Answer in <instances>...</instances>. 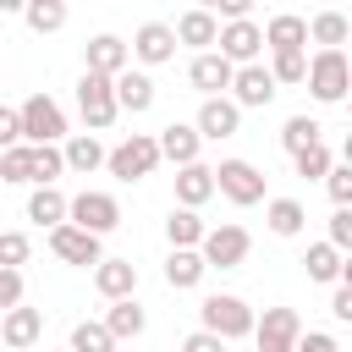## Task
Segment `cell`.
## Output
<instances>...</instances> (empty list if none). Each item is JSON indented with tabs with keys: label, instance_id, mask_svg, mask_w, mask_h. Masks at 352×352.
<instances>
[{
	"label": "cell",
	"instance_id": "obj_1",
	"mask_svg": "<svg viewBox=\"0 0 352 352\" xmlns=\"http://www.w3.org/2000/svg\"><path fill=\"white\" fill-rule=\"evenodd\" d=\"M198 330H214L220 341H242V336L258 330V314H253L236 292H209V297L198 302Z\"/></svg>",
	"mask_w": 352,
	"mask_h": 352
},
{
	"label": "cell",
	"instance_id": "obj_2",
	"mask_svg": "<svg viewBox=\"0 0 352 352\" xmlns=\"http://www.w3.org/2000/svg\"><path fill=\"white\" fill-rule=\"evenodd\" d=\"M308 94L319 104H346L352 99V60H346V50H314V60H308Z\"/></svg>",
	"mask_w": 352,
	"mask_h": 352
},
{
	"label": "cell",
	"instance_id": "obj_3",
	"mask_svg": "<svg viewBox=\"0 0 352 352\" xmlns=\"http://www.w3.org/2000/svg\"><path fill=\"white\" fill-rule=\"evenodd\" d=\"M160 132H132V138H121L116 148H110V176L116 182H143V176H154L160 170Z\"/></svg>",
	"mask_w": 352,
	"mask_h": 352
},
{
	"label": "cell",
	"instance_id": "obj_4",
	"mask_svg": "<svg viewBox=\"0 0 352 352\" xmlns=\"http://www.w3.org/2000/svg\"><path fill=\"white\" fill-rule=\"evenodd\" d=\"M77 110H82L88 132H110V126H116V116H121V99H116V77L82 72V77H77Z\"/></svg>",
	"mask_w": 352,
	"mask_h": 352
},
{
	"label": "cell",
	"instance_id": "obj_5",
	"mask_svg": "<svg viewBox=\"0 0 352 352\" xmlns=\"http://www.w3.org/2000/svg\"><path fill=\"white\" fill-rule=\"evenodd\" d=\"M16 110H22V132H28V143H33V148L66 143V110H60L50 94H28Z\"/></svg>",
	"mask_w": 352,
	"mask_h": 352
},
{
	"label": "cell",
	"instance_id": "obj_6",
	"mask_svg": "<svg viewBox=\"0 0 352 352\" xmlns=\"http://www.w3.org/2000/svg\"><path fill=\"white\" fill-rule=\"evenodd\" d=\"M214 182H220V198L236 204V209L270 204V198H264V170H258L253 160H220V165H214Z\"/></svg>",
	"mask_w": 352,
	"mask_h": 352
},
{
	"label": "cell",
	"instance_id": "obj_7",
	"mask_svg": "<svg viewBox=\"0 0 352 352\" xmlns=\"http://www.w3.org/2000/svg\"><path fill=\"white\" fill-rule=\"evenodd\" d=\"M248 253H253L248 226H236V220L209 226V236H204V258H209V270H242V264H248Z\"/></svg>",
	"mask_w": 352,
	"mask_h": 352
},
{
	"label": "cell",
	"instance_id": "obj_8",
	"mask_svg": "<svg viewBox=\"0 0 352 352\" xmlns=\"http://www.w3.org/2000/svg\"><path fill=\"white\" fill-rule=\"evenodd\" d=\"M302 336H308V330H302L297 308H264V314H258V330H253L258 352H297Z\"/></svg>",
	"mask_w": 352,
	"mask_h": 352
},
{
	"label": "cell",
	"instance_id": "obj_9",
	"mask_svg": "<svg viewBox=\"0 0 352 352\" xmlns=\"http://www.w3.org/2000/svg\"><path fill=\"white\" fill-rule=\"evenodd\" d=\"M82 72H99V77H126L132 72V44L116 38V33H94L82 44Z\"/></svg>",
	"mask_w": 352,
	"mask_h": 352
},
{
	"label": "cell",
	"instance_id": "obj_10",
	"mask_svg": "<svg viewBox=\"0 0 352 352\" xmlns=\"http://www.w3.org/2000/svg\"><path fill=\"white\" fill-rule=\"evenodd\" d=\"M72 226H82V231L104 236V231H116V226H121V204H116L110 192H99V187H82V192L72 198Z\"/></svg>",
	"mask_w": 352,
	"mask_h": 352
},
{
	"label": "cell",
	"instance_id": "obj_11",
	"mask_svg": "<svg viewBox=\"0 0 352 352\" xmlns=\"http://www.w3.org/2000/svg\"><path fill=\"white\" fill-rule=\"evenodd\" d=\"M50 253H55L60 264H82V270H88V264H94V270L104 264V248H99V236H94V231H82V226H72V220L50 231Z\"/></svg>",
	"mask_w": 352,
	"mask_h": 352
},
{
	"label": "cell",
	"instance_id": "obj_12",
	"mask_svg": "<svg viewBox=\"0 0 352 352\" xmlns=\"http://www.w3.org/2000/svg\"><path fill=\"white\" fill-rule=\"evenodd\" d=\"M236 72H242V66H231L220 50H209V55H192L187 82H192L204 99H226V88H236Z\"/></svg>",
	"mask_w": 352,
	"mask_h": 352
},
{
	"label": "cell",
	"instance_id": "obj_13",
	"mask_svg": "<svg viewBox=\"0 0 352 352\" xmlns=\"http://www.w3.org/2000/svg\"><path fill=\"white\" fill-rule=\"evenodd\" d=\"M270 44H264V28L248 16V22H226L220 28V55L231 60V66H258V55H264Z\"/></svg>",
	"mask_w": 352,
	"mask_h": 352
},
{
	"label": "cell",
	"instance_id": "obj_14",
	"mask_svg": "<svg viewBox=\"0 0 352 352\" xmlns=\"http://www.w3.org/2000/svg\"><path fill=\"white\" fill-rule=\"evenodd\" d=\"M220 16L209 11V6H187L182 16H176V38L187 44V50H198V55H209V50H220Z\"/></svg>",
	"mask_w": 352,
	"mask_h": 352
},
{
	"label": "cell",
	"instance_id": "obj_15",
	"mask_svg": "<svg viewBox=\"0 0 352 352\" xmlns=\"http://www.w3.org/2000/svg\"><path fill=\"white\" fill-rule=\"evenodd\" d=\"M176 28L170 22H143L138 33H132V55L143 60V66H165V60H176Z\"/></svg>",
	"mask_w": 352,
	"mask_h": 352
},
{
	"label": "cell",
	"instance_id": "obj_16",
	"mask_svg": "<svg viewBox=\"0 0 352 352\" xmlns=\"http://www.w3.org/2000/svg\"><path fill=\"white\" fill-rule=\"evenodd\" d=\"M198 148H204V132H198V121H170V126H160V154H165L176 170L198 165Z\"/></svg>",
	"mask_w": 352,
	"mask_h": 352
},
{
	"label": "cell",
	"instance_id": "obj_17",
	"mask_svg": "<svg viewBox=\"0 0 352 352\" xmlns=\"http://www.w3.org/2000/svg\"><path fill=\"white\" fill-rule=\"evenodd\" d=\"M275 94H280V82H275V72H270L264 60H258V66H242V72H236V88H231V99H236L242 110H264V104H270Z\"/></svg>",
	"mask_w": 352,
	"mask_h": 352
},
{
	"label": "cell",
	"instance_id": "obj_18",
	"mask_svg": "<svg viewBox=\"0 0 352 352\" xmlns=\"http://www.w3.org/2000/svg\"><path fill=\"white\" fill-rule=\"evenodd\" d=\"M236 126H242V104L226 94V99H204L198 104V132H204V143H220V138H236Z\"/></svg>",
	"mask_w": 352,
	"mask_h": 352
},
{
	"label": "cell",
	"instance_id": "obj_19",
	"mask_svg": "<svg viewBox=\"0 0 352 352\" xmlns=\"http://www.w3.org/2000/svg\"><path fill=\"white\" fill-rule=\"evenodd\" d=\"M204 275H209L204 248H170V253H165V286H170V292H198Z\"/></svg>",
	"mask_w": 352,
	"mask_h": 352
},
{
	"label": "cell",
	"instance_id": "obj_20",
	"mask_svg": "<svg viewBox=\"0 0 352 352\" xmlns=\"http://www.w3.org/2000/svg\"><path fill=\"white\" fill-rule=\"evenodd\" d=\"M264 44H270V55L308 50V44H314V38H308V16H297V11H275V16L264 22Z\"/></svg>",
	"mask_w": 352,
	"mask_h": 352
},
{
	"label": "cell",
	"instance_id": "obj_21",
	"mask_svg": "<svg viewBox=\"0 0 352 352\" xmlns=\"http://www.w3.org/2000/svg\"><path fill=\"white\" fill-rule=\"evenodd\" d=\"M94 292H99L104 302H126V297L138 292V264H132V258H104V264L94 270Z\"/></svg>",
	"mask_w": 352,
	"mask_h": 352
},
{
	"label": "cell",
	"instance_id": "obj_22",
	"mask_svg": "<svg viewBox=\"0 0 352 352\" xmlns=\"http://www.w3.org/2000/svg\"><path fill=\"white\" fill-rule=\"evenodd\" d=\"M220 192V182H214V165H187V170H176V204L182 209H204L209 198Z\"/></svg>",
	"mask_w": 352,
	"mask_h": 352
},
{
	"label": "cell",
	"instance_id": "obj_23",
	"mask_svg": "<svg viewBox=\"0 0 352 352\" xmlns=\"http://www.w3.org/2000/svg\"><path fill=\"white\" fill-rule=\"evenodd\" d=\"M28 220L44 226V231H55V226L72 220V198H66L60 187H33V192H28Z\"/></svg>",
	"mask_w": 352,
	"mask_h": 352
},
{
	"label": "cell",
	"instance_id": "obj_24",
	"mask_svg": "<svg viewBox=\"0 0 352 352\" xmlns=\"http://www.w3.org/2000/svg\"><path fill=\"white\" fill-rule=\"evenodd\" d=\"M38 336H44V314H38V308H28V302H22V308H11V314L0 319V341H6L11 352H28Z\"/></svg>",
	"mask_w": 352,
	"mask_h": 352
},
{
	"label": "cell",
	"instance_id": "obj_25",
	"mask_svg": "<svg viewBox=\"0 0 352 352\" xmlns=\"http://www.w3.org/2000/svg\"><path fill=\"white\" fill-rule=\"evenodd\" d=\"M204 236H209V226L198 220V209L170 204V214H165V242H170V248H204Z\"/></svg>",
	"mask_w": 352,
	"mask_h": 352
},
{
	"label": "cell",
	"instance_id": "obj_26",
	"mask_svg": "<svg viewBox=\"0 0 352 352\" xmlns=\"http://www.w3.org/2000/svg\"><path fill=\"white\" fill-rule=\"evenodd\" d=\"M341 264H346V253H341L336 242H314V248L302 253V270H308V280H319V286H341Z\"/></svg>",
	"mask_w": 352,
	"mask_h": 352
},
{
	"label": "cell",
	"instance_id": "obj_27",
	"mask_svg": "<svg viewBox=\"0 0 352 352\" xmlns=\"http://www.w3.org/2000/svg\"><path fill=\"white\" fill-rule=\"evenodd\" d=\"M66 165H72L77 176H94L99 165H110V148H104L94 132H77V138H66Z\"/></svg>",
	"mask_w": 352,
	"mask_h": 352
},
{
	"label": "cell",
	"instance_id": "obj_28",
	"mask_svg": "<svg viewBox=\"0 0 352 352\" xmlns=\"http://www.w3.org/2000/svg\"><path fill=\"white\" fill-rule=\"evenodd\" d=\"M116 99H121L126 116L154 110V77H148V72H126V77H116Z\"/></svg>",
	"mask_w": 352,
	"mask_h": 352
},
{
	"label": "cell",
	"instance_id": "obj_29",
	"mask_svg": "<svg viewBox=\"0 0 352 352\" xmlns=\"http://www.w3.org/2000/svg\"><path fill=\"white\" fill-rule=\"evenodd\" d=\"M104 324H110L116 341H138V336L148 330V314L138 308V297H126V302H110V308H104Z\"/></svg>",
	"mask_w": 352,
	"mask_h": 352
},
{
	"label": "cell",
	"instance_id": "obj_30",
	"mask_svg": "<svg viewBox=\"0 0 352 352\" xmlns=\"http://www.w3.org/2000/svg\"><path fill=\"white\" fill-rule=\"evenodd\" d=\"M308 38H314L319 50H341V44L352 38V22H346L341 11H314V16H308Z\"/></svg>",
	"mask_w": 352,
	"mask_h": 352
},
{
	"label": "cell",
	"instance_id": "obj_31",
	"mask_svg": "<svg viewBox=\"0 0 352 352\" xmlns=\"http://www.w3.org/2000/svg\"><path fill=\"white\" fill-rule=\"evenodd\" d=\"M264 226H270L275 236H297V231L308 226V209H302L297 198H270V204H264Z\"/></svg>",
	"mask_w": 352,
	"mask_h": 352
},
{
	"label": "cell",
	"instance_id": "obj_32",
	"mask_svg": "<svg viewBox=\"0 0 352 352\" xmlns=\"http://www.w3.org/2000/svg\"><path fill=\"white\" fill-rule=\"evenodd\" d=\"M66 352H116V336H110V324H104V319H77V324H72Z\"/></svg>",
	"mask_w": 352,
	"mask_h": 352
},
{
	"label": "cell",
	"instance_id": "obj_33",
	"mask_svg": "<svg viewBox=\"0 0 352 352\" xmlns=\"http://www.w3.org/2000/svg\"><path fill=\"white\" fill-rule=\"evenodd\" d=\"M319 132H324V126H319V121H314V116H292V121H286V126H280V148H286V154H292V160H297V154H302V148H314V143H324V138H319Z\"/></svg>",
	"mask_w": 352,
	"mask_h": 352
},
{
	"label": "cell",
	"instance_id": "obj_34",
	"mask_svg": "<svg viewBox=\"0 0 352 352\" xmlns=\"http://www.w3.org/2000/svg\"><path fill=\"white\" fill-rule=\"evenodd\" d=\"M66 143H50V148H33V187H55L66 176Z\"/></svg>",
	"mask_w": 352,
	"mask_h": 352
},
{
	"label": "cell",
	"instance_id": "obj_35",
	"mask_svg": "<svg viewBox=\"0 0 352 352\" xmlns=\"http://www.w3.org/2000/svg\"><path fill=\"white\" fill-rule=\"evenodd\" d=\"M308 50H286V55H270V72H275V82L280 88H292V82H308Z\"/></svg>",
	"mask_w": 352,
	"mask_h": 352
},
{
	"label": "cell",
	"instance_id": "obj_36",
	"mask_svg": "<svg viewBox=\"0 0 352 352\" xmlns=\"http://www.w3.org/2000/svg\"><path fill=\"white\" fill-rule=\"evenodd\" d=\"M292 170H297V176H308V182H330V170H336V154H330L324 143H314V148H302V154L292 160Z\"/></svg>",
	"mask_w": 352,
	"mask_h": 352
},
{
	"label": "cell",
	"instance_id": "obj_37",
	"mask_svg": "<svg viewBox=\"0 0 352 352\" xmlns=\"http://www.w3.org/2000/svg\"><path fill=\"white\" fill-rule=\"evenodd\" d=\"M0 182H11V187L33 182V143H22V148H6V154H0Z\"/></svg>",
	"mask_w": 352,
	"mask_h": 352
},
{
	"label": "cell",
	"instance_id": "obj_38",
	"mask_svg": "<svg viewBox=\"0 0 352 352\" xmlns=\"http://www.w3.org/2000/svg\"><path fill=\"white\" fill-rule=\"evenodd\" d=\"M22 16H28L33 33H55V28H66V6H60V0H33Z\"/></svg>",
	"mask_w": 352,
	"mask_h": 352
},
{
	"label": "cell",
	"instance_id": "obj_39",
	"mask_svg": "<svg viewBox=\"0 0 352 352\" xmlns=\"http://www.w3.org/2000/svg\"><path fill=\"white\" fill-rule=\"evenodd\" d=\"M324 192H330V204H336V209H352V165H336V170H330V182H324Z\"/></svg>",
	"mask_w": 352,
	"mask_h": 352
},
{
	"label": "cell",
	"instance_id": "obj_40",
	"mask_svg": "<svg viewBox=\"0 0 352 352\" xmlns=\"http://www.w3.org/2000/svg\"><path fill=\"white\" fill-rule=\"evenodd\" d=\"M0 258H6L0 270H22V264H28V236H22V231H6V236H0Z\"/></svg>",
	"mask_w": 352,
	"mask_h": 352
},
{
	"label": "cell",
	"instance_id": "obj_41",
	"mask_svg": "<svg viewBox=\"0 0 352 352\" xmlns=\"http://www.w3.org/2000/svg\"><path fill=\"white\" fill-rule=\"evenodd\" d=\"M0 308H22V270H0Z\"/></svg>",
	"mask_w": 352,
	"mask_h": 352
},
{
	"label": "cell",
	"instance_id": "obj_42",
	"mask_svg": "<svg viewBox=\"0 0 352 352\" xmlns=\"http://www.w3.org/2000/svg\"><path fill=\"white\" fill-rule=\"evenodd\" d=\"M324 242H336L341 253H352V209H336V214H330V236H324Z\"/></svg>",
	"mask_w": 352,
	"mask_h": 352
},
{
	"label": "cell",
	"instance_id": "obj_43",
	"mask_svg": "<svg viewBox=\"0 0 352 352\" xmlns=\"http://www.w3.org/2000/svg\"><path fill=\"white\" fill-rule=\"evenodd\" d=\"M226 346H231V341H220L214 330H192V336L182 341V352H226Z\"/></svg>",
	"mask_w": 352,
	"mask_h": 352
},
{
	"label": "cell",
	"instance_id": "obj_44",
	"mask_svg": "<svg viewBox=\"0 0 352 352\" xmlns=\"http://www.w3.org/2000/svg\"><path fill=\"white\" fill-rule=\"evenodd\" d=\"M209 11H214L220 22H248V11H253V0H214Z\"/></svg>",
	"mask_w": 352,
	"mask_h": 352
},
{
	"label": "cell",
	"instance_id": "obj_45",
	"mask_svg": "<svg viewBox=\"0 0 352 352\" xmlns=\"http://www.w3.org/2000/svg\"><path fill=\"white\" fill-rule=\"evenodd\" d=\"M297 352H341V346H336V336H330V330H308V336L297 341Z\"/></svg>",
	"mask_w": 352,
	"mask_h": 352
},
{
	"label": "cell",
	"instance_id": "obj_46",
	"mask_svg": "<svg viewBox=\"0 0 352 352\" xmlns=\"http://www.w3.org/2000/svg\"><path fill=\"white\" fill-rule=\"evenodd\" d=\"M330 314H336L341 324H352V286H336V292H330Z\"/></svg>",
	"mask_w": 352,
	"mask_h": 352
},
{
	"label": "cell",
	"instance_id": "obj_47",
	"mask_svg": "<svg viewBox=\"0 0 352 352\" xmlns=\"http://www.w3.org/2000/svg\"><path fill=\"white\" fill-rule=\"evenodd\" d=\"M341 165H352V132L341 138Z\"/></svg>",
	"mask_w": 352,
	"mask_h": 352
},
{
	"label": "cell",
	"instance_id": "obj_48",
	"mask_svg": "<svg viewBox=\"0 0 352 352\" xmlns=\"http://www.w3.org/2000/svg\"><path fill=\"white\" fill-rule=\"evenodd\" d=\"M341 286H352V253H346V264H341Z\"/></svg>",
	"mask_w": 352,
	"mask_h": 352
},
{
	"label": "cell",
	"instance_id": "obj_49",
	"mask_svg": "<svg viewBox=\"0 0 352 352\" xmlns=\"http://www.w3.org/2000/svg\"><path fill=\"white\" fill-rule=\"evenodd\" d=\"M346 110H352V99H346Z\"/></svg>",
	"mask_w": 352,
	"mask_h": 352
}]
</instances>
